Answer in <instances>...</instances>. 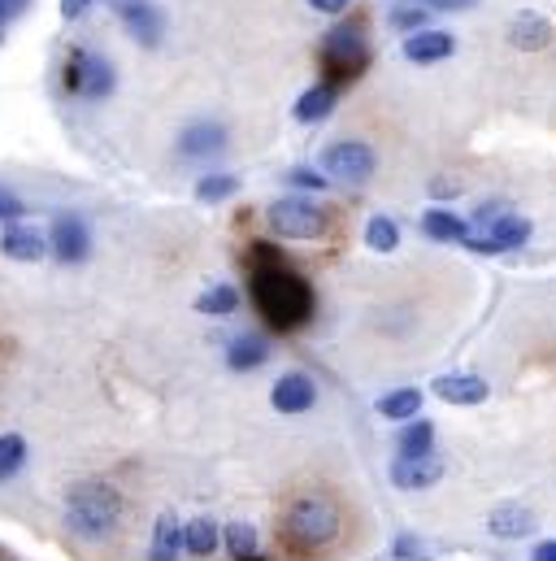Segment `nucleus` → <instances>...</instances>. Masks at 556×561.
Returning <instances> with one entry per match:
<instances>
[{
	"instance_id": "15",
	"label": "nucleus",
	"mask_w": 556,
	"mask_h": 561,
	"mask_svg": "<svg viewBox=\"0 0 556 561\" xmlns=\"http://www.w3.org/2000/svg\"><path fill=\"white\" fill-rule=\"evenodd\" d=\"M553 35H556L553 22H548L544 13H535V9H522V13H513V22H509V44L522 48V53H540V48H548Z\"/></svg>"
},
{
	"instance_id": "1",
	"label": "nucleus",
	"mask_w": 556,
	"mask_h": 561,
	"mask_svg": "<svg viewBox=\"0 0 556 561\" xmlns=\"http://www.w3.org/2000/svg\"><path fill=\"white\" fill-rule=\"evenodd\" d=\"M248 291H253L257 313H262L270 327H278V331H296V327L313 313V287L300 279L296 271L278 266V262L275 266H257Z\"/></svg>"
},
{
	"instance_id": "25",
	"label": "nucleus",
	"mask_w": 556,
	"mask_h": 561,
	"mask_svg": "<svg viewBox=\"0 0 556 561\" xmlns=\"http://www.w3.org/2000/svg\"><path fill=\"white\" fill-rule=\"evenodd\" d=\"M183 549H187L192 558H209V553L218 549V527H213V518H196V523H187V531H183Z\"/></svg>"
},
{
	"instance_id": "3",
	"label": "nucleus",
	"mask_w": 556,
	"mask_h": 561,
	"mask_svg": "<svg viewBox=\"0 0 556 561\" xmlns=\"http://www.w3.org/2000/svg\"><path fill=\"white\" fill-rule=\"evenodd\" d=\"M339 531H344V514H339V505H335L331 496H322V492L291 501V510L282 514V536H287V545L300 549V553H322V549H331V545L339 540Z\"/></svg>"
},
{
	"instance_id": "22",
	"label": "nucleus",
	"mask_w": 556,
	"mask_h": 561,
	"mask_svg": "<svg viewBox=\"0 0 556 561\" xmlns=\"http://www.w3.org/2000/svg\"><path fill=\"white\" fill-rule=\"evenodd\" d=\"M227 362H231V370H257V366L270 362V348H266V340H257V335H240V340H231Z\"/></svg>"
},
{
	"instance_id": "42",
	"label": "nucleus",
	"mask_w": 556,
	"mask_h": 561,
	"mask_svg": "<svg viewBox=\"0 0 556 561\" xmlns=\"http://www.w3.org/2000/svg\"><path fill=\"white\" fill-rule=\"evenodd\" d=\"M0 31H4V26H0Z\"/></svg>"
},
{
	"instance_id": "32",
	"label": "nucleus",
	"mask_w": 556,
	"mask_h": 561,
	"mask_svg": "<svg viewBox=\"0 0 556 561\" xmlns=\"http://www.w3.org/2000/svg\"><path fill=\"white\" fill-rule=\"evenodd\" d=\"M287 183H291V187H304V192H322L331 179H326V174H317V170H304V165H296V170L287 174Z\"/></svg>"
},
{
	"instance_id": "11",
	"label": "nucleus",
	"mask_w": 556,
	"mask_h": 561,
	"mask_svg": "<svg viewBox=\"0 0 556 561\" xmlns=\"http://www.w3.org/2000/svg\"><path fill=\"white\" fill-rule=\"evenodd\" d=\"M439 479H443V461L435 457V448H430V453H417V457H396V466H392V483H396L401 492L435 488Z\"/></svg>"
},
{
	"instance_id": "38",
	"label": "nucleus",
	"mask_w": 556,
	"mask_h": 561,
	"mask_svg": "<svg viewBox=\"0 0 556 561\" xmlns=\"http://www.w3.org/2000/svg\"><path fill=\"white\" fill-rule=\"evenodd\" d=\"M309 4H313L317 13H331V18H335V13H348V0H309Z\"/></svg>"
},
{
	"instance_id": "40",
	"label": "nucleus",
	"mask_w": 556,
	"mask_h": 561,
	"mask_svg": "<svg viewBox=\"0 0 556 561\" xmlns=\"http://www.w3.org/2000/svg\"><path fill=\"white\" fill-rule=\"evenodd\" d=\"M531 561H556V540H544V545H535Z\"/></svg>"
},
{
	"instance_id": "16",
	"label": "nucleus",
	"mask_w": 556,
	"mask_h": 561,
	"mask_svg": "<svg viewBox=\"0 0 556 561\" xmlns=\"http://www.w3.org/2000/svg\"><path fill=\"white\" fill-rule=\"evenodd\" d=\"M435 397L448 405H483L491 397V383L483 375H443L435 379Z\"/></svg>"
},
{
	"instance_id": "18",
	"label": "nucleus",
	"mask_w": 556,
	"mask_h": 561,
	"mask_svg": "<svg viewBox=\"0 0 556 561\" xmlns=\"http://www.w3.org/2000/svg\"><path fill=\"white\" fill-rule=\"evenodd\" d=\"M335 105H339L335 83H313V88H304L300 101H296V123H304V127L326 123V118L335 114Z\"/></svg>"
},
{
	"instance_id": "27",
	"label": "nucleus",
	"mask_w": 556,
	"mask_h": 561,
	"mask_svg": "<svg viewBox=\"0 0 556 561\" xmlns=\"http://www.w3.org/2000/svg\"><path fill=\"white\" fill-rule=\"evenodd\" d=\"M240 192V179L235 174H200L196 179V201H227V196H235Z\"/></svg>"
},
{
	"instance_id": "10",
	"label": "nucleus",
	"mask_w": 556,
	"mask_h": 561,
	"mask_svg": "<svg viewBox=\"0 0 556 561\" xmlns=\"http://www.w3.org/2000/svg\"><path fill=\"white\" fill-rule=\"evenodd\" d=\"M118 18L131 31V39L143 48H157L161 35H165V13L152 0H118Z\"/></svg>"
},
{
	"instance_id": "23",
	"label": "nucleus",
	"mask_w": 556,
	"mask_h": 561,
	"mask_svg": "<svg viewBox=\"0 0 556 561\" xmlns=\"http://www.w3.org/2000/svg\"><path fill=\"white\" fill-rule=\"evenodd\" d=\"M379 414L392 422H414L421 414V392L417 388H396V392L379 397Z\"/></svg>"
},
{
	"instance_id": "6",
	"label": "nucleus",
	"mask_w": 556,
	"mask_h": 561,
	"mask_svg": "<svg viewBox=\"0 0 556 561\" xmlns=\"http://www.w3.org/2000/svg\"><path fill=\"white\" fill-rule=\"evenodd\" d=\"M326 209L313 205V196H282L270 205V227L282 240H317L326 231Z\"/></svg>"
},
{
	"instance_id": "21",
	"label": "nucleus",
	"mask_w": 556,
	"mask_h": 561,
	"mask_svg": "<svg viewBox=\"0 0 556 561\" xmlns=\"http://www.w3.org/2000/svg\"><path fill=\"white\" fill-rule=\"evenodd\" d=\"M421 231H426L430 240H443V244H465V240H470V222H461L452 209H426Z\"/></svg>"
},
{
	"instance_id": "24",
	"label": "nucleus",
	"mask_w": 556,
	"mask_h": 561,
	"mask_svg": "<svg viewBox=\"0 0 556 561\" xmlns=\"http://www.w3.org/2000/svg\"><path fill=\"white\" fill-rule=\"evenodd\" d=\"M196 309L209 313V318H231V313L240 309V291H235L231 283H213V287L196 300Z\"/></svg>"
},
{
	"instance_id": "33",
	"label": "nucleus",
	"mask_w": 556,
	"mask_h": 561,
	"mask_svg": "<svg viewBox=\"0 0 556 561\" xmlns=\"http://www.w3.org/2000/svg\"><path fill=\"white\" fill-rule=\"evenodd\" d=\"M392 553H396V558H401V561H430V558H426V545H421L417 536H401Z\"/></svg>"
},
{
	"instance_id": "20",
	"label": "nucleus",
	"mask_w": 556,
	"mask_h": 561,
	"mask_svg": "<svg viewBox=\"0 0 556 561\" xmlns=\"http://www.w3.org/2000/svg\"><path fill=\"white\" fill-rule=\"evenodd\" d=\"M183 553V527L174 514H161L157 527H152V549H148V561H178Z\"/></svg>"
},
{
	"instance_id": "39",
	"label": "nucleus",
	"mask_w": 556,
	"mask_h": 561,
	"mask_svg": "<svg viewBox=\"0 0 556 561\" xmlns=\"http://www.w3.org/2000/svg\"><path fill=\"white\" fill-rule=\"evenodd\" d=\"M430 192H435V196H456V192H461V183H456V179H435V183H430Z\"/></svg>"
},
{
	"instance_id": "17",
	"label": "nucleus",
	"mask_w": 556,
	"mask_h": 561,
	"mask_svg": "<svg viewBox=\"0 0 556 561\" xmlns=\"http://www.w3.org/2000/svg\"><path fill=\"white\" fill-rule=\"evenodd\" d=\"M222 148H227V131H222L218 123H192V127H183V136H178V157H187V161L218 157Z\"/></svg>"
},
{
	"instance_id": "37",
	"label": "nucleus",
	"mask_w": 556,
	"mask_h": 561,
	"mask_svg": "<svg viewBox=\"0 0 556 561\" xmlns=\"http://www.w3.org/2000/svg\"><path fill=\"white\" fill-rule=\"evenodd\" d=\"M96 0H61V18H83Z\"/></svg>"
},
{
	"instance_id": "19",
	"label": "nucleus",
	"mask_w": 556,
	"mask_h": 561,
	"mask_svg": "<svg viewBox=\"0 0 556 561\" xmlns=\"http://www.w3.org/2000/svg\"><path fill=\"white\" fill-rule=\"evenodd\" d=\"M487 531L496 540H522V536L535 531V514L526 505H496L491 518H487Z\"/></svg>"
},
{
	"instance_id": "28",
	"label": "nucleus",
	"mask_w": 556,
	"mask_h": 561,
	"mask_svg": "<svg viewBox=\"0 0 556 561\" xmlns=\"http://www.w3.org/2000/svg\"><path fill=\"white\" fill-rule=\"evenodd\" d=\"M22 466H26V439H22V435H13V431H9V435H0V483H4V479H13Z\"/></svg>"
},
{
	"instance_id": "36",
	"label": "nucleus",
	"mask_w": 556,
	"mask_h": 561,
	"mask_svg": "<svg viewBox=\"0 0 556 561\" xmlns=\"http://www.w3.org/2000/svg\"><path fill=\"white\" fill-rule=\"evenodd\" d=\"M26 4H31V0H0V26H4V22H13V18H22V13H26Z\"/></svg>"
},
{
	"instance_id": "9",
	"label": "nucleus",
	"mask_w": 556,
	"mask_h": 561,
	"mask_svg": "<svg viewBox=\"0 0 556 561\" xmlns=\"http://www.w3.org/2000/svg\"><path fill=\"white\" fill-rule=\"evenodd\" d=\"M48 253H57V262H66V266H79L92 253L88 222L79 214H57L53 218V231H48Z\"/></svg>"
},
{
	"instance_id": "26",
	"label": "nucleus",
	"mask_w": 556,
	"mask_h": 561,
	"mask_svg": "<svg viewBox=\"0 0 556 561\" xmlns=\"http://www.w3.org/2000/svg\"><path fill=\"white\" fill-rule=\"evenodd\" d=\"M366 244H370L374 253H396V249H401V227L379 214V218L366 222Z\"/></svg>"
},
{
	"instance_id": "12",
	"label": "nucleus",
	"mask_w": 556,
	"mask_h": 561,
	"mask_svg": "<svg viewBox=\"0 0 556 561\" xmlns=\"http://www.w3.org/2000/svg\"><path fill=\"white\" fill-rule=\"evenodd\" d=\"M313 401H317V383L300 370L278 375V383L270 388V405L278 414H304V410H313Z\"/></svg>"
},
{
	"instance_id": "41",
	"label": "nucleus",
	"mask_w": 556,
	"mask_h": 561,
	"mask_svg": "<svg viewBox=\"0 0 556 561\" xmlns=\"http://www.w3.org/2000/svg\"><path fill=\"white\" fill-rule=\"evenodd\" d=\"M240 561H257V553H253V558H240Z\"/></svg>"
},
{
	"instance_id": "35",
	"label": "nucleus",
	"mask_w": 556,
	"mask_h": 561,
	"mask_svg": "<svg viewBox=\"0 0 556 561\" xmlns=\"http://www.w3.org/2000/svg\"><path fill=\"white\" fill-rule=\"evenodd\" d=\"M414 4H426L430 13L439 9V13H465V9H474L478 0H414Z\"/></svg>"
},
{
	"instance_id": "4",
	"label": "nucleus",
	"mask_w": 556,
	"mask_h": 561,
	"mask_svg": "<svg viewBox=\"0 0 556 561\" xmlns=\"http://www.w3.org/2000/svg\"><path fill=\"white\" fill-rule=\"evenodd\" d=\"M66 92L83 101H105L114 92V61L92 48H74L66 57Z\"/></svg>"
},
{
	"instance_id": "30",
	"label": "nucleus",
	"mask_w": 556,
	"mask_h": 561,
	"mask_svg": "<svg viewBox=\"0 0 556 561\" xmlns=\"http://www.w3.org/2000/svg\"><path fill=\"white\" fill-rule=\"evenodd\" d=\"M387 22H392V31H401V35H414V31H421V26L430 22V9L409 0V4H396Z\"/></svg>"
},
{
	"instance_id": "31",
	"label": "nucleus",
	"mask_w": 556,
	"mask_h": 561,
	"mask_svg": "<svg viewBox=\"0 0 556 561\" xmlns=\"http://www.w3.org/2000/svg\"><path fill=\"white\" fill-rule=\"evenodd\" d=\"M227 553L240 561V558H253L257 553V531L248 523H231L227 527Z\"/></svg>"
},
{
	"instance_id": "2",
	"label": "nucleus",
	"mask_w": 556,
	"mask_h": 561,
	"mask_svg": "<svg viewBox=\"0 0 556 561\" xmlns=\"http://www.w3.org/2000/svg\"><path fill=\"white\" fill-rule=\"evenodd\" d=\"M118 523H123V492L114 483L88 479L66 492V527L79 540H105L118 531Z\"/></svg>"
},
{
	"instance_id": "8",
	"label": "nucleus",
	"mask_w": 556,
	"mask_h": 561,
	"mask_svg": "<svg viewBox=\"0 0 556 561\" xmlns=\"http://www.w3.org/2000/svg\"><path fill=\"white\" fill-rule=\"evenodd\" d=\"M322 57H326V66H335L339 75H352V70H361L366 66V57H370V44H366V26H335V31H326V44H322Z\"/></svg>"
},
{
	"instance_id": "13",
	"label": "nucleus",
	"mask_w": 556,
	"mask_h": 561,
	"mask_svg": "<svg viewBox=\"0 0 556 561\" xmlns=\"http://www.w3.org/2000/svg\"><path fill=\"white\" fill-rule=\"evenodd\" d=\"M456 53V39L452 31H435V26H421L414 35H405V57L417 66H435V61H448Z\"/></svg>"
},
{
	"instance_id": "34",
	"label": "nucleus",
	"mask_w": 556,
	"mask_h": 561,
	"mask_svg": "<svg viewBox=\"0 0 556 561\" xmlns=\"http://www.w3.org/2000/svg\"><path fill=\"white\" fill-rule=\"evenodd\" d=\"M22 214H26V205H22L9 187H0V222H18Z\"/></svg>"
},
{
	"instance_id": "14",
	"label": "nucleus",
	"mask_w": 556,
	"mask_h": 561,
	"mask_svg": "<svg viewBox=\"0 0 556 561\" xmlns=\"http://www.w3.org/2000/svg\"><path fill=\"white\" fill-rule=\"evenodd\" d=\"M0 253L9 262H39L48 253V236L35 231V227H22V222H4L0 231Z\"/></svg>"
},
{
	"instance_id": "7",
	"label": "nucleus",
	"mask_w": 556,
	"mask_h": 561,
	"mask_svg": "<svg viewBox=\"0 0 556 561\" xmlns=\"http://www.w3.org/2000/svg\"><path fill=\"white\" fill-rule=\"evenodd\" d=\"M531 240V222L522 218V214H500L496 222H483V227H470V249L474 253H487V257H496V253H513V249H522Z\"/></svg>"
},
{
	"instance_id": "5",
	"label": "nucleus",
	"mask_w": 556,
	"mask_h": 561,
	"mask_svg": "<svg viewBox=\"0 0 556 561\" xmlns=\"http://www.w3.org/2000/svg\"><path fill=\"white\" fill-rule=\"evenodd\" d=\"M374 165H379L374 148L361 140H339L322 152V174L344 187H366L374 179Z\"/></svg>"
},
{
	"instance_id": "29",
	"label": "nucleus",
	"mask_w": 556,
	"mask_h": 561,
	"mask_svg": "<svg viewBox=\"0 0 556 561\" xmlns=\"http://www.w3.org/2000/svg\"><path fill=\"white\" fill-rule=\"evenodd\" d=\"M435 444V426L426 419H414L405 431H401V457H417V453H430Z\"/></svg>"
}]
</instances>
